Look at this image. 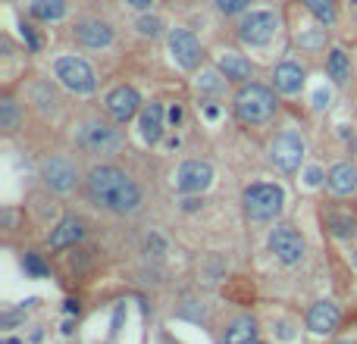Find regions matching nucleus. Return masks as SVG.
I'll list each match as a JSON object with an SVG mask.
<instances>
[{"mask_svg":"<svg viewBox=\"0 0 357 344\" xmlns=\"http://www.w3.org/2000/svg\"><path fill=\"white\" fill-rule=\"evenodd\" d=\"M88 194L97 207L110 213H135L142 207V191L116 166H94L88 172Z\"/></svg>","mask_w":357,"mask_h":344,"instance_id":"f257e3e1","label":"nucleus"},{"mask_svg":"<svg viewBox=\"0 0 357 344\" xmlns=\"http://www.w3.org/2000/svg\"><path fill=\"white\" fill-rule=\"evenodd\" d=\"M235 113L241 122H267L276 113V94L263 85H245V88L235 94Z\"/></svg>","mask_w":357,"mask_h":344,"instance_id":"f03ea898","label":"nucleus"},{"mask_svg":"<svg viewBox=\"0 0 357 344\" xmlns=\"http://www.w3.org/2000/svg\"><path fill=\"white\" fill-rule=\"evenodd\" d=\"M282 204H285V194L279 185H251L245 191V213L251 216L254 222H267V220H276L282 213Z\"/></svg>","mask_w":357,"mask_h":344,"instance_id":"7ed1b4c3","label":"nucleus"},{"mask_svg":"<svg viewBox=\"0 0 357 344\" xmlns=\"http://www.w3.org/2000/svg\"><path fill=\"white\" fill-rule=\"evenodd\" d=\"M53 72H57L60 85L66 91H72V94H91L97 85L94 69L79 57H60L57 63H53Z\"/></svg>","mask_w":357,"mask_h":344,"instance_id":"20e7f679","label":"nucleus"},{"mask_svg":"<svg viewBox=\"0 0 357 344\" xmlns=\"http://www.w3.org/2000/svg\"><path fill=\"white\" fill-rule=\"evenodd\" d=\"M269 160L282 172H298L301 163H304V141L298 132H282L276 135L273 144H269Z\"/></svg>","mask_w":357,"mask_h":344,"instance_id":"39448f33","label":"nucleus"},{"mask_svg":"<svg viewBox=\"0 0 357 344\" xmlns=\"http://www.w3.org/2000/svg\"><path fill=\"white\" fill-rule=\"evenodd\" d=\"M276 29H279L276 13H269V10H257V13H251V16L241 19V25H238V38H241L245 44H251V47H263L269 38L276 35Z\"/></svg>","mask_w":357,"mask_h":344,"instance_id":"423d86ee","label":"nucleus"},{"mask_svg":"<svg viewBox=\"0 0 357 344\" xmlns=\"http://www.w3.org/2000/svg\"><path fill=\"white\" fill-rule=\"evenodd\" d=\"M269 250L276 254V260L285 266H295L304 260V238L295 232L291 226H276L269 232Z\"/></svg>","mask_w":357,"mask_h":344,"instance_id":"0eeeda50","label":"nucleus"},{"mask_svg":"<svg viewBox=\"0 0 357 344\" xmlns=\"http://www.w3.org/2000/svg\"><path fill=\"white\" fill-rule=\"evenodd\" d=\"M79 138H82V144L88 147V150H94V154H116L119 147H122V135H119V129H113L110 122H88Z\"/></svg>","mask_w":357,"mask_h":344,"instance_id":"6e6552de","label":"nucleus"},{"mask_svg":"<svg viewBox=\"0 0 357 344\" xmlns=\"http://www.w3.org/2000/svg\"><path fill=\"white\" fill-rule=\"evenodd\" d=\"M170 51L176 57V63L182 69H198L204 59V51H201V41L191 35L188 29H172L170 31Z\"/></svg>","mask_w":357,"mask_h":344,"instance_id":"1a4fd4ad","label":"nucleus"},{"mask_svg":"<svg viewBox=\"0 0 357 344\" xmlns=\"http://www.w3.org/2000/svg\"><path fill=\"white\" fill-rule=\"evenodd\" d=\"M210 182H213V169L204 160H188L176 172V188L182 194H201V191L210 188Z\"/></svg>","mask_w":357,"mask_h":344,"instance_id":"9d476101","label":"nucleus"},{"mask_svg":"<svg viewBox=\"0 0 357 344\" xmlns=\"http://www.w3.org/2000/svg\"><path fill=\"white\" fill-rule=\"evenodd\" d=\"M142 101H138V91L129 88V85H119L107 94V113H110L116 122H129V119L138 113Z\"/></svg>","mask_w":357,"mask_h":344,"instance_id":"9b49d317","label":"nucleus"},{"mask_svg":"<svg viewBox=\"0 0 357 344\" xmlns=\"http://www.w3.org/2000/svg\"><path fill=\"white\" fill-rule=\"evenodd\" d=\"M44 182L53 191L66 194V191L75 188V166L69 160H63V157H53V160L44 163Z\"/></svg>","mask_w":357,"mask_h":344,"instance_id":"f8f14e48","label":"nucleus"},{"mask_svg":"<svg viewBox=\"0 0 357 344\" xmlns=\"http://www.w3.org/2000/svg\"><path fill=\"white\" fill-rule=\"evenodd\" d=\"M307 329L317 332V335H329V332L339 329V307L332 300H317L307 313Z\"/></svg>","mask_w":357,"mask_h":344,"instance_id":"ddd939ff","label":"nucleus"},{"mask_svg":"<svg viewBox=\"0 0 357 344\" xmlns=\"http://www.w3.org/2000/svg\"><path fill=\"white\" fill-rule=\"evenodd\" d=\"M326 185H329L332 194L348 198V194H354V191H357V169L351 166V163H335V166L329 169Z\"/></svg>","mask_w":357,"mask_h":344,"instance_id":"4468645a","label":"nucleus"},{"mask_svg":"<svg viewBox=\"0 0 357 344\" xmlns=\"http://www.w3.org/2000/svg\"><path fill=\"white\" fill-rule=\"evenodd\" d=\"M85 235V226L82 220H75V216H66V220H60V226L51 232V248L53 250H63V248H72L75 241H82Z\"/></svg>","mask_w":357,"mask_h":344,"instance_id":"2eb2a0df","label":"nucleus"},{"mask_svg":"<svg viewBox=\"0 0 357 344\" xmlns=\"http://www.w3.org/2000/svg\"><path fill=\"white\" fill-rule=\"evenodd\" d=\"M273 81L279 94H298V91L304 88V69L298 66V63H279L273 72Z\"/></svg>","mask_w":357,"mask_h":344,"instance_id":"dca6fc26","label":"nucleus"},{"mask_svg":"<svg viewBox=\"0 0 357 344\" xmlns=\"http://www.w3.org/2000/svg\"><path fill=\"white\" fill-rule=\"evenodd\" d=\"M75 38L82 41L85 47H107L113 41V29L107 23H97V19H88V23L75 25Z\"/></svg>","mask_w":357,"mask_h":344,"instance_id":"f3484780","label":"nucleus"},{"mask_svg":"<svg viewBox=\"0 0 357 344\" xmlns=\"http://www.w3.org/2000/svg\"><path fill=\"white\" fill-rule=\"evenodd\" d=\"M142 138L148 144H157L163 138V107L160 103H148L142 110Z\"/></svg>","mask_w":357,"mask_h":344,"instance_id":"a211bd4d","label":"nucleus"},{"mask_svg":"<svg viewBox=\"0 0 357 344\" xmlns=\"http://www.w3.org/2000/svg\"><path fill=\"white\" fill-rule=\"evenodd\" d=\"M326 228L332 232V238H339V241H351V238L357 235V220L351 216V213L332 210V213H326Z\"/></svg>","mask_w":357,"mask_h":344,"instance_id":"6ab92c4d","label":"nucleus"},{"mask_svg":"<svg viewBox=\"0 0 357 344\" xmlns=\"http://www.w3.org/2000/svg\"><path fill=\"white\" fill-rule=\"evenodd\" d=\"M220 72L232 81H248L251 79V59H245L241 53H223L220 57Z\"/></svg>","mask_w":357,"mask_h":344,"instance_id":"aec40b11","label":"nucleus"},{"mask_svg":"<svg viewBox=\"0 0 357 344\" xmlns=\"http://www.w3.org/2000/svg\"><path fill=\"white\" fill-rule=\"evenodd\" d=\"M254 338H257V326H254L251 316H241V319H235L226 329L223 335V344H254Z\"/></svg>","mask_w":357,"mask_h":344,"instance_id":"412c9836","label":"nucleus"},{"mask_svg":"<svg viewBox=\"0 0 357 344\" xmlns=\"http://www.w3.org/2000/svg\"><path fill=\"white\" fill-rule=\"evenodd\" d=\"M29 10L41 23H57V19L66 16V3H63V0H31Z\"/></svg>","mask_w":357,"mask_h":344,"instance_id":"4be33fe9","label":"nucleus"},{"mask_svg":"<svg viewBox=\"0 0 357 344\" xmlns=\"http://www.w3.org/2000/svg\"><path fill=\"white\" fill-rule=\"evenodd\" d=\"M326 72H329V79H332L335 85H342V81L348 79V75H351V63H348V57H345V51H332V53H329Z\"/></svg>","mask_w":357,"mask_h":344,"instance_id":"5701e85b","label":"nucleus"},{"mask_svg":"<svg viewBox=\"0 0 357 344\" xmlns=\"http://www.w3.org/2000/svg\"><path fill=\"white\" fill-rule=\"evenodd\" d=\"M16 125H19V103L13 97H3L0 101V129L3 132H16Z\"/></svg>","mask_w":357,"mask_h":344,"instance_id":"b1692460","label":"nucleus"},{"mask_svg":"<svg viewBox=\"0 0 357 344\" xmlns=\"http://www.w3.org/2000/svg\"><path fill=\"white\" fill-rule=\"evenodd\" d=\"M323 25H335V3L332 0H301Z\"/></svg>","mask_w":357,"mask_h":344,"instance_id":"393cba45","label":"nucleus"},{"mask_svg":"<svg viewBox=\"0 0 357 344\" xmlns=\"http://www.w3.org/2000/svg\"><path fill=\"white\" fill-rule=\"evenodd\" d=\"M23 266H25V272H29V276H35V278H44L47 276V263L38 254H25L23 256Z\"/></svg>","mask_w":357,"mask_h":344,"instance_id":"a878e982","label":"nucleus"},{"mask_svg":"<svg viewBox=\"0 0 357 344\" xmlns=\"http://www.w3.org/2000/svg\"><path fill=\"white\" fill-rule=\"evenodd\" d=\"M138 31H142V35L157 38L160 31H163V23H160V19H154V16H144V19H138Z\"/></svg>","mask_w":357,"mask_h":344,"instance_id":"bb28decb","label":"nucleus"},{"mask_svg":"<svg viewBox=\"0 0 357 344\" xmlns=\"http://www.w3.org/2000/svg\"><path fill=\"white\" fill-rule=\"evenodd\" d=\"M248 3H251V0H216V10L226 13V16H232V13H241Z\"/></svg>","mask_w":357,"mask_h":344,"instance_id":"cd10ccee","label":"nucleus"},{"mask_svg":"<svg viewBox=\"0 0 357 344\" xmlns=\"http://www.w3.org/2000/svg\"><path fill=\"white\" fill-rule=\"evenodd\" d=\"M19 319H23V310H16V313L10 310V313H3V319H0V322H3V326H16Z\"/></svg>","mask_w":357,"mask_h":344,"instance_id":"c85d7f7f","label":"nucleus"},{"mask_svg":"<svg viewBox=\"0 0 357 344\" xmlns=\"http://www.w3.org/2000/svg\"><path fill=\"white\" fill-rule=\"evenodd\" d=\"M23 38H25V41H29V47H31V51H38V47H41V44H38V38L31 35V29H29V25H23Z\"/></svg>","mask_w":357,"mask_h":344,"instance_id":"c756f323","label":"nucleus"},{"mask_svg":"<svg viewBox=\"0 0 357 344\" xmlns=\"http://www.w3.org/2000/svg\"><path fill=\"white\" fill-rule=\"evenodd\" d=\"M129 7H135V10H150V3H154V0H126Z\"/></svg>","mask_w":357,"mask_h":344,"instance_id":"7c9ffc66","label":"nucleus"},{"mask_svg":"<svg viewBox=\"0 0 357 344\" xmlns=\"http://www.w3.org/2000/svg\"><path fill=\"white\" fill-rule=\"evenodd\" d=\"M307 185H320V169H310V172H307Z\"/></svg>","mask_w":357,"mask_h":344,"instance_id":"2f4dec72","label":"nucleus"},{"mask_svg":"<svg viewBox=\"0 0 357 344\" xmlns=\"http://www.w3.org/2000/svg\"><path fill=\"white\" fill-rule=\"evenodd\" d=\"M178 119H182V110H178V107H172V110H170V122H172V125H176V122H178Z\"/></svg>","mask_w":357,"mask_h":344,"instance_id":"473e14b6","label":"nucleus"},{"mask_svg":"<svg viewBox=\"0 0 357 344\" xmlns=\"http://www.w3.org/2000/svg\"><path fill=\"white\" fill-rule=\"evenodd\" d=\"M66 313H79V300H66Z\"/></svg>","mask_w":357,"mask_h":344,"instance_id":"72a5a7b5","label":"nucleus"},{"mask_svg":"<svg viewBox=\"0 0 357 344\" xmlns=\"http://www.w3.org/2000/svg\"><path fill=\"white\" fill-rule=\"evenodd\" d=\"M3 344H23L19 338H3Z\"/></svg>","mask_w":357,"mask_h":344,"instance_id":"f704fd0d","label":"nucleus"},{"mask_svg":"<svg viewBox=\"0 0 357 344\" xmlns=\"http://www.w3.org/2000/svg\"><path fill=\"white\" fill-rule=\"evenodd\" d=\"M351 263H354V266H357V250H354V254H351Z\"/></svg>","mask_w":357,"mask_h":344,"instance_id":"c9c22d12","label":"nucleus"},{"mask_svg":"<svg viewBox=\"0 0 357 344\" xmlns=\"http://www.w3.org/2000/svg\"><path fill=\"white\" fill-rule=\"evenodd\" d=\"M345 344H357V341H345Z\"/></svg>","mask_w":357,"mask_h":344,"instance_id":"e433bc0d","label":"nucleus"},{"mask_svg":"<svg viewBox=\"0 0 357 344\" xmlns=\"http://www.w3.org/2000/svg\"><path fill=\"white\" fill-rule=\"evenodd\" d=\"M351 3H354V7H357V0H351Z\"/></svg>","mask_w":357,"mask_h":344,"instance_id":"4c0bfd02","label":"nucleus"}]
</instances>
